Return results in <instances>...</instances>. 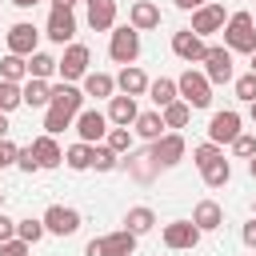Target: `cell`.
I'll return each instance as SVG.
<instances>
[{
  "instance_id": "obj_1",
  "label": "cell",
  "mask_w": 256,
  "mask_h": 256,
  "mask_svg": "<svg viewBox=\"0 0 256 256\" xmlns=\"http://www.w3.org/2000/svg\"><path fill=\"white\" fill-rule=\"evenodd\" d=\"M80 104H84V92L76 88V84H56L52 88V96H48V112H44V132L48 136H60L72 120H76V112H80Z\"/></svg>"
},
{
  "instance_id": "obj_2",
  "label": "cell",
  "mask_w": 256,
  "mask_h": 256,
  "mask_svg": "<svg viewBox=\"0 0 256 256\" xmlns=\"http://www.w3.org/2000/svg\"><path fill=\"white\" fill-rule=\"evenodd\" d=\"M224 48L228 52H256V24H252V12H232L224 20Z\"/></svg>"
},
{
  "instance_id": "obj_3",
  "label": "cell",
  "mask_w": 256,
  "mask_h": 256,
  "mask_svg": "<svg viewBox=\"0 0 256 256\" xmlns=\"http://www.w3.org/2000/svg\"><path fill=\"white\" fill-rule=\"evenodd\" d=\"M176 96L188 104V108H208L212 104V80L196 68H184L180 80H176Z\"/></svg>"
},
{
  "instance_id": "obj_4",
  "label": "cell",
  "mask_w": 256,
  "mask_h": 256,
  "mask_svg": "<svg viewBox=\"0 0 256 256\" xmlns=\"http://www.w3.org/2000/svg\"><path fill=\"white\" fill-rule=\"evenodd\" d=\"M108 56H112L116 64H136V56H140V32H136L132 24H120V28H112Z\"/></svg>"
},
{
  "instance_id": "obj_5",
  "label": "cell",
  "mask_w": 256,
  "mask_h": 256,
  "mask_svg": "<svg viewBox=\"0 0 256 256\" xmlns=\"http://www.w3.org/2000/svg\"><path fill=\"white\" fill-rule=\"evenodd\" d=\"M148 160H152L156 168H176V164L184 160V136H180V132H164L160 140H152Z\"/></svg>"
},
{
  "instance_id": "obj_6",
  "label": "cell",
  "mask_w": 256,
  "mask_h": 256,
  "mask_svg": "<svg viewBox=\"0 0 256 256\" xmlns=\"http://www.w3.org/2000/svg\"><path fill=\"white\" fill-rule=\"evenodd\" d=\"M204 76L212 80V84H228L232 80V52L224 48V44H212V48H204Z\"/></svg>"
},
{
  "instance_id": "obj_7",
  "label": "cell",
  "mask_w": 256,
  "mask_h": 256,
  "mask_svg": "<svg viewBox=\"0 0 256 256\" xmlns=\"http://www.w3.org/2000/svg\"><path fill=\"white\" fill-rule=\"evenodd\" d=\"M88 60H92V52L84 48V44H68L64 48V56L56 60V72L72 84V80H84V72H88Z\"/></svg>"
},
{
  "instance_id": "obj_8",
  "label": "cell",
  "mask_w": 256,
  "mask_h": 256,
  "mask_svg": "<svg viewBox=\"0 0 256 256\" xmlns=\"http://www.w3.org/2000/svg\"><path fill=\"white\" fill-rule=\"evenodd\" d=\"M40 220H44V232H52V236H72L80 228V212L76 208H64V204H52Z\"/></svg>"
},
{
  "instance_id": "obj_9",
  "label": "cell",
  "mask_w": 256,
  "mask_h": 256,
  "mask_svg": "<svg viewBox=\"0 0 256 256\" xmlns=\"http://www.w3.org/2000/svg\"><path fill=\"white\" fill-rule=\"evenodd\" d=\"M76 132H80V140L84 144H100L104 140V132H108V116L104 112H96V108H84V112H76Z\"/></svg>"
},
{
  "instance_id": "obj_10",
  "label": "cell",
  "mask_w": 256,
  "mask_h": 256,
  "mask_svg": "<svg viewBox=\"0 0 256 256\" xmlns=\"http://www.w3.org/2000/svg\"><path fill=\"white\" fill-rule=\"evenodd\" d=\"M236 136H240V112L224 108V112H216V116L208 120V140H212V144H232Z\"/></svg>"
},
{
  "instance_id": "obj_11",
  "label": "cell",
  "mask_w": 256,
  "mask_h": 256,
  "mask_svg": "<svg viewBox=\"0 0 256 256\" xmlns=\"http://www.w3.org/2000/svg\"><path fill=\"white\" fill-rule=\"evenodd\" d=\"M164 244L176 248V252H188V248L200 244V228L192 220H172V224H164Z\"/></svg>"
},
{
  "instance_id": "obj_12",
  "label": "cell",
  "mask_w": 256,
  "mask_h": 256,
  "mask_svg": "<svg viewBox=\"0 0 256 256\" xmlns=\"http://www.w3.org/2000/svg\"><path fill=\"white\" fill-rule=\"evenodd\" d=\"M224 20H228V12H224V4H204V8H196L192 12V32L196 36H212V32H220L224 28Z\"/></svg>"
},
{
  "instance_id": "obj_13",
  "label": "cell",
  "mask_w": 256,
  "mask_h": 256,
  "mask_svg": "<svg viewBox=\"0 0 256 256\" xmlns=\"http://www.w3.org/2000/svg\"><path fill=\"white\" fill-rule=\"evenodd\" d=\"M204 48H208V44H204V36H196L192 28H184V32H176V36H172V52H176L184 64H200V60H204Z\"/></svg>"
},
{
  "instance_id": "obj_14",
  "label": "cell",
  "mask_w": 256,
  "mask_h": 256,
  "mask_svg": "<svg viewBox=\"0 0 256 256\" xmlns=\"http://www.w3.org/2000/svg\"><path fill=\"white\" fill-rule=\"evenodd\" d=\"M72 36H76V16H72V8H52V16H48V40L72 44Z\"/></svg>"
},
{
  "instance_id": "obj_15",
  "label": "cell",
  "mask_w": 256,
  "mask_h": 256,
  "mask_svg": "<svg viewBox=\"0 0 256 256\" xmlns=\"http://www.w3.org/2000/svg\"><path fill=\"white\" fill-rule=\"evenodd\" d=\"M36 40H40V32L28 20H20V24L8 28V52H16V56H32L36 52Z\"/></svg>"
},
{
  "instance_id": "obj_16",
  "label": "cell",
  "mask_w": 256,
  "mask_h": 256,
  "mask_svg": "<svg viewBox=\"0 0 256 256\" xmlns=\"http://www.w3.org/2000/svg\"><path fill=\"white\" fill-rule=\"evenodd\" d=\"M128 24H132L136 32H152V28H160V4H152V0H136V4L128 8Z\"/></svg>"
},
{
  "instance_id": "obj_17",
  "label": "cell",
  "mask_w": 256,
  "mask_h": 256,
  "mask_svg": "<svg viewBox=\"0 0 256 256\" xmlns=\"http://www.w3.org/2000/svg\"><path fill=\"white\" fill-rule=\"evenodd\" d=\"M28 148H32V156H36V164H40V168H56V164H64V152H60L56 136H48V132H44V136H36Z\"/></svg>"
},
{
  "instance_id": "obj_18",
  "label": "cell",
  "mask_w": 256,
  "mask_h": 256,
  "mask_svg": "<svg viewBox=\"0 0 256 256\" xmlns=\"http://www.w3.org/2000/svg\"><path fill=\"white\" fill-rule=\"evenodd\" d=\"M88 28L92 32L116 28V0H88Z\"/></svg>"
},
{
  "instance_id": "obj_19",
  "label": "cell",
  "mask_w": 256,
  "mask_h": 256,
  "mask_svg": "<svg viewBox=\"0 0 256 256\" xmlns=\"http://www.w3.org/2000/svg\"><path fill=\"white\" fill-rule=\"evenodd\" d=\"M140 112H136V96H108V120L116 124V128H128L132 120H136Z\"/></svg>"
},
{
  "instance_id": "obj_20",
  "label": "cell",
  "mask_w": 256,
  "mask_h": 256,
  "mask_svg": "<svg viewBox=\"0 0 256 256\" xmlns=\"http://www.w3.org/2000/svg\"><path fill=\"white\" fill-rule=\"evenodd\" d=\"M192 224H196L200 232H216V228L224 224V208H220L216 200H200V204L192 208Z\"/></svg>"
},
{
  "instance_id": "obj_21",
  "label": "cell",
  "mask_w": 256,
  "mask_h": 256,
  "mask_svg": "<svg viewBox=\"0 0 256 256\" xmlns=\"http://www.w3.org/2000/svg\"><path fill=\"white\" fill-rule=\"evenodd\" d=\"M116 88H120L124 96H144V92H148V76H144V68L124 64V68H120V76H116Z\"/></svg>"
},
{
  "instance_id": "obj_22",
  "label": "cell",
  "mask_w": 256,
  "mask_h": 256,
  "mask_svg": "<svg viewBox=\"0 0 256 256\" xmlns=\"http://www.w3.org/2000/svg\"><path fill=\"white\" fill-rule=\"evenodd\" d=\"M100 244H104V256H132V252H136V236H132L128 228L100 236Z\"/></svg>"
},
{
  "instance_id": "obj_23",
  "label": "cell",
  "mask_w": 256,
  "mask_h": 256,
  "mask_svg": "<svg viewBox=\"0 0 256 256\" xmlns=\"http://www.w3.org/2000/svg\"><path fill=\"white\" fill-rule=\"evenodd\" d=\"M84 96H96V100H104V96H112L116 92V80L108 76V72H84V88H80Z\"/></svg>"
},
{
  "instance_id": "obj_24",
  "label": "cell",
  "mask_w": 256,
  "mask_h": 256,
  "mask_svg": "<svg viewBox=\"0 0 256 256\" xmlns=\"http://www.w3.org/2000/svg\"><path fill=\"white\" fill-rule=\"evenodd\" d=\"M124 228L132 232V236H144V232H152L156 228V212L152 208H128V216H124Z\"/></svg>"
},
{
  "instance_id": "obj_25",
  "label": "cell",
  "mask_w": 256,
  "mask_h": 256,
  "mask_svg": "<svg viewBox=\"0 0 256 256\" xmlns=\"http://www.w3.org/2000/svg\"><path fill=\"white\" fill-rule=\"evenodd\" d=\"M20 96H24V104H28V108H48L52 84H48V80H32V76H28V84L20 88Z\"/></svg>"
},
{
  "instance_id": "obj_26",
  "label": "cell",
  "mask_w": 256,
  "mask_h": 256,
  "mask_svg": "<svg viewBox=\"0 0 256 256\" xmlns=\"http://www.w3.org/2000/svg\"><path fill=\"white\" fill-rule=\"evenodd\" d=\"M132 124H136V132H140L144 140H160V136H164V116H160V108H156V112H140Z\"/></svg>"
},
{
  "instance_id": "obj_27",
  "label": "cell",
  "mask_w": 256,
  "mask_h": 256,
  "mask_svg": "<svg viewBox=\"0 0 256 256\" xmlns=\"http://www.w3.org/2000/svg\"><path fill=\"white\" fill-rule=\"evenodd\" d=\"M64 164H68L72 172H84V168H92V144H84V140L68 144V148H64Z\"/></svg>"
},
{
  "instance_id": "obj_28",
  "label": "cell",
  "mask_w": 256,
  "mask_h": 256,
  "mask_svg": "<svg viewBox=\"0 0 256 256\" xmlns=\"http://www.w3.org/2000/svg\"><path fill=\"white\" fill-rule=\"evenodd\" d=\"M28 76V56H16V52H8L4 60H0V80H12V84H20Z\"/></svg>"
},
{
  "instance_id": "obj_29",
  "label": "cell",
  "mask_w": 256,
  "mask_h": 256,
  "mask_svg": "<svg viewBox=\"0 0 256 256\" xmlns=\"http://www.w3.org/2000/svg\"><path fill=\"white\" fill-rule=\"evenodd\" d=\"M148 96H152V104H156V108H164V104L180 100V96H176V80H168V76H160V80H148Z\"/></svg>"
},
{
  "instance_id": "obj_30",
  "label": "cell",
  "mask_w": 256,
  "mask_h": 256,
  "mask_svg": "<svg viewBox=\"0 0 256 256\" xmlns=\"http://www.w3.org/2000/svg\"><path fill=\"white\" fill-rule=\"evenodd\" d=\"M200 176H204V184H208V188H224V184L232 180V164L220 156V160H212L208 168H200Z\"/></svg>"
},
{
  "instance_id": "obj_31",
  "label": "cell",
  "mask_w": 256,
  "mask_h": 256,
  "mask_svg": "<svg viewBox=\"0 0 256 256\" xmlns=\"http://www.w3.org/2000/svg\"><path fill=\"white\" fill-rule=\"evenodd\" d=\"M160 116H164V128H184V124L192 120V108H188L184 100H172V104L160 108Z\"/></svg>"
},
{
  "instance_id": "obj_32",
  "label": "cell",
  "mask_w": 256,
  "mask_h": 256,
  "mask_svg": "<svg viewBox=\"0 0 256 256\" xmlns=\"http://www.w3.org/2000/svg\"><path fill=\"white\" fill-rule=\"evenodd\" d=\"M52 72H56V60H52L48 52H32V56H28V76H32V80H48Z\"/></svg>"
},
{
  "instance_id": "obj_33",
  "label": "cell",
  "mask_w": 256,
  "mask_h": 256,
  "mask_svg": "<svg viewBox=\"0 0 256 256\" xmlns=\"http://www.w3.org/2000/svg\"><path fill=\"white\" fill-rule=\"evenodd\" d=\"M104 144H108L116 156H120V152H132V132H128V128H108V132H104Z\"/></svg>"
},
{
  "instance_id": "obj_34",
  "label": "cell",
  "mask_w": 256,
  "mask_h": 256,
  "mask_svg": "<svg viewBox=\"0 0 256 256\" xmlns=\"http://www.w3.org/2000/svg\"><path fill=\"white\" fill-rule=\"evenodd\" d=\"M16 236L24 240V244H36V240H44V220H16Z\"/></svg>"
},
{
  "instance_id": "obj_35",
  "label": "cell",
  "mask_w": 256,
  "mask_h": 256,
  "mask_svg": "<svg viewBox=\"0 0 256 256\" xmlns=\"http://www.w3.org/2000/svg\"><path fill=\"white\" fill-rule=\"evenodd\" d=\"M92 168L96 172H112L116 168V152L108 144H92Z\"/></svg>"
},
{
  "instance_id": "obj_36",
  "label": "cell",
  "mask_w": 256,
  "mask_h": 256,
  "mask_svg": "<svg viewBox=\"0 0 256 256\" xmlns=\"http://www.w3.org/2000/svg\"><path fill=\"white\" fill-rule=\"evenodd\" d=\"M16 104H24V96H20V84H12V80H0V112H12Z\"/></svg>"
},
{
  "instance_id": "obj_37",
  "label": "cell",
  "mask_w": 256,
  "mask_h": 256,
  "mask_svg": "<svg viewBox=\"0 0 256 256\" xmlns=\"http://www.w3.org/2000/svg\"><path fill=\"white\" fill-rule=\"evenodd\" d=\"M220 156H224V152H220V144H212V140H208V144H200V148H192L196 168H208V164H212V160H220Z\"/></svg>"
},
{
  "instance_id": "obj_38",
  "label": "cell",
  "mask_w": 256,
  "mask_h": 256,
  "mask_svg": "<svg viewBox=\"0 0 256 256\" xmlns=\"http://www.w3.org/2000/svg\"><path fill=\"white\" fill-rule=\"evenodd\" d=\"M236 96H240L244 104H252V100H256V72H248V76H240V80H236Z\"/></svg>"
},
{
  "instance_id": "obj_39",
  "label": "cell",
  "mask_w": 256,
  "mask_h": 256,
  "mask_svg": "<svg viewBox=\"0 0 256 256\" xmlns=\"http://www.w3.org/2000/svg\"><path fill=\"white\" fill-rule=\"evenodd\" d=\"M32 252V244H24L20 236H12V240H0V256H28Z\"/></svg>"
},
{
  "instance_id": "obj_40",
  "label": "cell",
  "mask_w": 256,
  "mask_h": 256,
  "mask_svg": "<svg viewBox=\"0 0 256 256\" xmlns=\"http://www.w3.org/2000/svg\"><path fill=\"white\" fill-rule=\"evenodd\" d=\"M232 152H236V156H256V140H252L248 132H240V136L232 140Z\"/></svg>"
},
{
  "instance_id": "obj_41",
  "label": "cell",
  "mask_w": 256,
  "mask_h": 256,
  "mask_svg": "<svg viewBox=\"0 0 256 256\" xmlns=\"http://www.w3.org/2000/svg\"><path fill=\"white\" fill-rule=\"evenodd\" d=\"M16 164H20L24 172H40V164H36V156H32V148H20V152H16Z\"/></svg>"
},
{
  "instance_id": "obj_42",
  "label": "cell",
  "mask_w": 256,
  "mask_h": 256,
  "mask_svg": "<svg viewBox=\"0 0 256 256\" xmlns=\"http://www.w3.org/2000/svg\"><path fill=\"white\" fill-rule=\"evenodd\" d=\"M12 236H16V220L4 216V208H0V240H12Z\"/></svg>"
},
{
  "instance_id": "obj_43",
  "label": "cell",
  "mask_w": 256,
  "mask_h": 256,
  "mask_svg": "<svg viewBox=\"0 0 256 256\" xmlns=\"http://www.w3.org/2000/svg\"><path fill=\"white\" fill-rule=\"evenodd\" d=\"M240 240H244L248 248H256V220H248V224H244V232H240Z\"/></svg>"
},
{
  "instance_id": "obj_44",
  "label": "cell",
  "mask_w": 256,
  "mask_h": 256,
  "mask_svg": "<svg viewBox=\"0 0 256 256\" xmlns=\"http://www.w3.org/2000/svg\"><path fill=\"white\" fill-rule=\"evenodd\" d=\"M208 0H176V8H184V12H196V8H204Z\"/></svg>"
},
{
  "instance_id": "obj_45",
  "label": "cell",
  "mask_w": 256,
  "mask_h": 256,
  "mask_svg": "<svg viewBox=\"0 0 256 256\" xmlns=\"http://www.w3.org/2000/svg\"><path fill=\"white\" fill-rule=\"evenodd\" d=\"M8 136V112H0V140Z\"/></svg>"
},
{
  "instance_id": "obj_46",
  "label": "cell",
  "mask_w": 256,
  "mask_h": 256,
  "mask_svg": "<svg viewBox=\"0 0 256 256\" xmlns=\"http://www.w3.org/2000/svg\"><path fill=\"white\" fill-rule=\"evenodd\" d=\"M16 8H32V4H40V0H12Z\"/></svg>"
},
{
  "instance_id": "obj_47",
  "label": "cell",
  "mask_w": 256,
  "mask_h": 256,
  "mask_svg": "<svg viewBox=\"0 0 256 256\" xmlns=\"http://www.w3.org/2000/svg\"><path fill=\"white\" fill-rule=\"evenodd\" d=\"M76 0H52V8H72Z\"/></svg>"
},
{
  "instance_id": "obj_48",
  "label": "cell",
  "mask_w": 256,
  "mask_h": 256,
  "mask_svg": "<svg viewBox=\"0 0 256 256\" xmlns=\"http://www.w3.org/2000/svg\"><path fill=\"white\" fill-rule=\"evenodd\" d=\"M248 116H252V124H256V100H252V104H248Z\"/></svg>"
},
{
  "instance_id": "obj_49",
  "label": "cell",
  "mask_w": 256,
  "mask_h": 256,
  "mask_svg": "<svg viewBox=\"0 0 256 256\" xmlns=\"http://www.w3.org/2000/svg\"><path fill=\"white\" fill-rule=\"evenodd\" d=\"M248 172H252V180H256V156H252V160H248Z\"/></svg>"
},
{
  "instance_id": "obj_50",
  "label": "cell",
  "mask_w": 256,
  "mask_h": 256,
  "mask_svg": "<svg viewBox=\"0 0 256 256\" xmlns=\"http://www.w3.org/2000/svg\"><path fill=\"white\" fill-rule=\"evenodd\" d=\"M252 72H256V52H252Z\"/></svg>"
},
{
  "instance_id": "obj_51",
  "label": "cell",
  "mask_w": 256,
  "mask_h": 256,
  "mask_svg": "<svg viewBox=\"0 0 256 256\" xmlns=\"http://www.w3.org/2000/svg\"><path fill=\"white\" fill-rule=\"evenodd\" d=\"M0 208H4V192H0Z\"/></svg>"
},
{
  "instance_id": "obj_52",
  "label": "cell",
  "mask_w": 256,
  "mask_h": 256,
  "mask_svg": "<svg viewBox=\"0 0 256 256\" xmlns=\"http://www.w3.org/2000/svg\"><path fill=\"white\" fill-rule=\"evenodd\" d=\"M252 24H256V16H252Z\"/></svg>"
},
{
  "instance_id": "obj_53",
  "label": "cell",
  "mask_w": 256,
  "mask_h": 256,
  "mask_svg": "<svg viewBox=\"0 0 256 256\" xmlns=\"http://www.w3.org/2000/svg\"><path fill=\"white\" fill-rule=\"evenodd\" d=\"M252 208H256V200H252Z\"/></svg>"
}]
</instances>
